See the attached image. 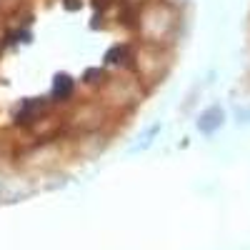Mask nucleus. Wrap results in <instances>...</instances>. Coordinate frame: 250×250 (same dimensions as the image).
Segmentation results:
<instances>
[{
    "label": "nucleus",
    "mask_w": 250,
    "mask_h": 250,
    "mask_svg": "<svg viewBox=\"0 0 250 250\" xmlns=\"http://www.w3.org/2000/svg\"><path fill=\"white\" fill-rule=\"evenodd\" d=\"M55 160H60L58 143H38L30 150H25V165H30V168H48Z\"/></svg>",
    "instance_id": "0eeeda50"
},
{
    "label": "nucleus",
    "mask_w": 250,
    "mask_h": 250,
    "mask_svg": "<svg viewBox=\"0 0 250 250\" xmlns=\"http://www.w3.org/2000/svg\"><path fill=\"white\" fill-rule=\"evenodd\" d=\"M113 113L98 100H83L78 105L70 108V113L65 115V128L75 130V133H100V128H105V123Z\"/></svg>",
    "instance_id": "20e7f679"
},
{
    "label": "nucleus",
    "mask_w": 250,
    "mask_h": 250,
    "mask_svg": "<svg viewBox=\"0 0 250 250\" xmlns=\"http://www.w3.org/2000/svg\"><path fill=\"white\" fill-rule=\"evenodd\" d=\"M223 110L218 108V105H213V108H208L205 113H200V118H198V130L200 133H205V135H213L220 125H223Z\"/></svg>",
    "instance_id": "1a4fd4ad"
},
{
    "label": "nucleus",
    "mask_w": 250,
    "mask_h": 250,
    "mask_svg": "<svg viewBox=\"0 0 250 250\" xmlns=\"http://www.w3.org/2000/svg\"><path fill=\"white\" fill-rule=\"evenodd\" d=\"M145 93L148 90L140 85V80L130 70H123L115 75H105V80L98 88V95H100L98 103H103L110 113H125V110L138 108L145 100Z\"/></svg>",
    "instance_id": "f03ea898"
},
{
    "label": "nucleus",
    "mask_w": 250,
    "mask_h": 250,
    "mask_svg": "<svg viewBox=\"0 0 250 250\" xmlns=\"http://www.w3.org/2000/svg\"><path fill=\"white\" fill-rule=\"evenodd\" d=\"M13 15H15V18H20V8H18ZM23 18H25V20H20V23H23V25H28V18H30V13H28V10H23Z\"/></svg>",
    "instance_id": "ddd939ff"
},
{
    "label": "nucleus",
    "mask_w": 250,
    "mask_h": 250,
    "mask_svg": "<svg viewBox=\"0 0 250 250\" xmlns=\"http://www.w3.org/2000/svg\"><path fill=\"white\" fill-rule=\"evenodd\" d=\"M103 148H105V135L103 133H83L78 138V150H80V155H85V158L98 155Z\"/></svg>",
    "instance_id": "6e6552de"
},
{
    "label": "nucleus",
    "mask_w": 250,
    "mask_h": 250,
    "mask_svg": "<svg viewBox=\"0 0 250 250\" xmlns=\"http://www.w3.org/2000/svg\"><path fill=\"white\" fill-rule=\"evenodd\" d=\"M130 45H113L108 50V60L113 62V65H123L125 70H128V60H130Z\"/></svg>",
    "instance_id": "9d476101"
},
{
    "label": "nucleus",
    "mask_w": 250,
    "mask_h": 250,
    "mask_svg": "<svg viewBox=\"0 0 250 250\" xmlns=\"http://www.w3.org/2000/svg\"><path fill=\"white\" fill-rule=\"evenodd\" d=\"M125 3H130V5H145L148 0H125Z\"/></svg>",
    "instance_id": "4468645a"
},
{
    "label": "nucleus",
    "mask_w": 250,
    "mask_h": 250,
    "mask_svg": "<svg viewBox=\"0 0 250 250\" xmlns=\"http://www.w3.org/2000/svg\"><path fill=\"white\" fill-rule=\"evenodd\" d=\"M173 65V55L168 48H158V45H135L130 50V60H128V70L140 80V85L148 90L155 88L158 83H163V78L168 75Z\"/></svg>",
    "instance_id": "7ed1b4c3"
},
{
    "label": "nucleus",
    "mask_w": 250,
    "mask_h": 250,
    "mask_svg": "<svg viewBox=\"0 0 250 250\" xmlns=\"http://www.w3.org/2000/svg\"><path fill=\"white\" fill-rule=\"evenodd\" d=\"M53 93H55V98L65 100V98H70V95L75 93V83H73L68 75H60V78L55 80V88H53Z\"/></svg>",
    "instance_id": "9b49d317"
},
{
    "label": "nucleus",
    "mask_w": 250,
    "mask_h": 250,
    "mask_svg": "<svg viewBox=\"0 0 250 250\" xmlns=\"http://www.w3.org/2000/svg\"><path fill=\"white\" fill-rule=\"evenodd\" d=\"M83 80H85L88 85H93V88H100V83L105 80V73H103L100 68H88L85 73H83Z\"/></svg>",
    "instance_id": "f8f14e48"
},
{
    "label": "nucleus",
    "mask_w": 250,
    "mask_h": 250,
    "mask_svg": "<svg viewBox=\"0 0 250 250\" xmlns=\"http://www.w3.org/2000/svg\"><path fill=\"white\" fill-rule=\"evenodd\" d=\"M62 128H65V118L53 115V113H45L43 118H38V120L30 125L28 133H30V138H33L35 143H53V140L62 133Z\"/></svg>",
    "instance_id": "39448f33"
},
{
    "label": "nucleus",
    "mask_w": 250,
    "mask_h": 250,
    "mask_svg": "<svg viewBox=\"0 0 250 250\" xmlns=\"http://www.w3.org/2000/svg\"><path fill=\"white\" fill-rule=\"evenodd\" d=\"M45 113H50V103L45 98H35V100H25L23 105H20L15 110V128H23L28 130L30 125L38 120V118H43Z\"/></svg>",
    "instance_id": "423d86ee"
},
{
    "label": "nucleus",
    "mask_w": 250,
    "mask_h": 250,
    "mask_svg": "<svg viewBox=\"0 0 250 250\" xmlns=\"http://www.w3.org/2000/svg\"><path fill=\"white\" fill-rule=\"evenodd\" d=\"M178 25L180 15L168 0H148L145 5H140L135 15V30L140 35V43L145 45H158L170 50L178 35Z\"/></svg>",
    "instance_id": "f257e3e1"
}]
</instances>
